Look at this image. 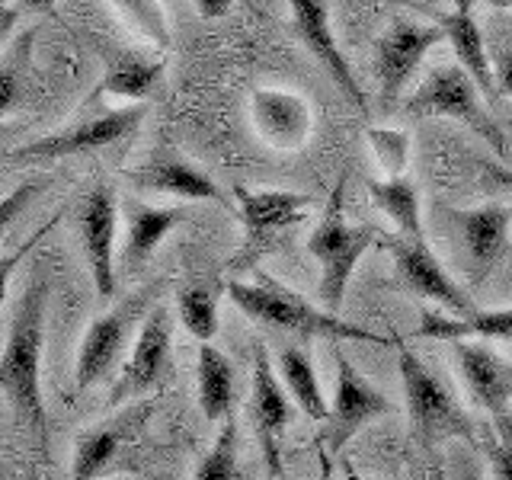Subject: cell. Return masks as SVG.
Segmentation results:
<instances>
[{
	"instance_id": "7",
	"label": "cell",
	"mask_w": 512,
	"mask_h": 480,
	"mask_svg": "<svg viewBox=\"0 0 512 480\" xmlns=\"http://www.w3.org/2000/svg\"><path fill=\"white\" fill-rule=\"evenodd\" d=\"M234 196L240 205V218H244V244H240V253L231 260V266L240 272L253 269L266 253L276 250L279 237H285L295 224H301L314 205L311 196L288 189L234 186Z\"/></svg>"
},
{
	"instance_id": "4",
	"label": "cell",
	"mask_w": 512,
	"mask_h": 480,
	"mask_svg": "<svg viewBox=\"0 0 512 480\" xmlns=\"http://www.w3.org/2000/svg\"><path fill=\"white\" fill-rule=\"evenodd\" d=\"M160 285L164 282L157 279L151 285L138 288V292L125 295L119 304H112L106 314H100L87 327L84 343L77 349V365H74V388L77 391L96 388V384L116 368V362L125 352V343L132 340V336H138L144 317L154 311L151 304L160 292Z\"/></svg>"
},
{
	"instance_id": "3",
	"label": "cell",
	"mask_w": 512,
	"mask_h": 480,
	"mask_svg": "<svg viewBox=\"0 0 512 480\" xmlns=\"http://www.w3.org/2000/svg\"><path fill=\"white\" fill-rule=\"evenodd\" d=\"M375 244L372 228H352L343 218V180L333 186V196L324 218L317 221L314 234L308 237V253L320 266V282L317 295L324 311L336 314L343 308V295L349 288L352 272H356L359 260Z\"/></svg>"
},
{
	"instance_id": "9",
	"label": "cell",
	"mask_w": 512,
	"mask_h": 480,
	"mask_svg": "<svg viewBox=\"0 0 512 480\" xmlns=\"http://www.w3.org/2000/svg\"><path fill=\"white\" fill-rule=\"evenodd\" d=\"M144 116H148L144 106L109 109V112H100V116L80 119L68 128H61V132L26 141L20 148L7 151V160H58V157H71V154L112 148V144L135 138Z\"/></svg>"
},
{
	"instance_id": "25",
	"label": "cell",
	"mask_w": 512,
	"mask_h": 480,
	"mask_svg": "<svg viewBox=\"0 0 512 480\" xmlns=\"http://www.w3.org/2000/svg\"><path fill=\"white\" fill-rule=\"evenodd\" d=\"M164 74V64L157 58H144L132 52H116L106 61V74L100 80L96 93L119 96V100H144Z\"/></svg>"
},
{
	"instance_id": "15",
	"label": "cell",
	"mask_w": 512,
	"mask_h": 480,
	"mask_svg": "<svg viewBox=\"0 0 512 480\" xmlns=\"http://www.w3.org/2000/svg\"><path fill=\"white\" fill-rule=\"evenodd\" d=\"M384 244H388V250L394 256L397 279L404 282V288H410L413 295L436 301L439 308H445V314H452V317L477 314L468 292L448 276L445 266L432 256V250L426 244H416V240H407V237H388Z\"/></svg>"
},
{
	"instance_id": "39",
	"label": "cell",
	"mask_w": 512,
	"mask_h": 480,
	"mask_svg": "<svg viewBox=\"0 0 512 480\" xmlns=\"http://www.w3.org/2000/svg\"><path fill=\"white\" fill-rule=\"evenodd\" d=\"M343 474H346V480H375V477H365V474H359L356 468H349V464H343Z\"/></svg>"
},
{
	"instance_id": "18",
	"label": "cell",
	"mask_w": 512,
	"mask_h": 480,
	"mask_svg": "<svg viewBox=\"0 0 512 480\" xmlns=\"http://www.w3.org/2000/svg\"><path fill=\"white\" fill-rule=\"evenodd\" d=\"M452 356L468 397L490 416H509L512 404V362L496 356L493 349L461 340L452 343Z\"/></svg>"
},
{
	"instance_id": "32",
	"label": "cell",
	"mask_w": 512,
	"mask_h": 480,
	"mask_svg": "<svg viewBox=\"0 0 512 480\" xmlns=\"http://www.w3.org/2000/svg\"><path fill=\"white\" fill-rule=\"evenodd\" d=\"M484 448L496 480H512V420L509 416H493L484 436Z\"/></svg>"
},
{
	"instance_id": "2",
	"label": "cell",
	"mask_w": 512,
	"mask_h": 480,
	"mask_svg": "<svg viewBox=\"0 0 512 480\" xmlns=\"http://www.w3.org/2000/svg\"><path fill=\"white\" fill-rule=\"evenodd\" d=\"M224 292H228L237 308L250 320H256V324L276 327V330L295 333V336H320V340H330V343H343V340H362V343H375V346L388 343L378 333H368L324 308H314V304H308L298 292H292L288 285L269 279V276H260V282H237L234 279V282H228Z\"/></svg>"
},
{
	"instance_id": "35",
	"label": "cell",
	"mask_w": 512,
	"mask_h": 480,
	"mask_svg": "<svg viewBox=\"0 0 512 480\" xmlns=\"http://www.w3.org/2000/svg\"><path fill=\"white\" fill-rule=\"evenodd\" d=\"M231 0H218V4H215V0H199V4H196V10L202 13V16H221V13H231Z\"/></svg>"
},
{
	"instance_id": "26",
	"label": "cell",
	"mask_w": 512,
	"mask_h": 480,
	"mask_svg": "<svg viewBox=\"0 0 512 480\" xmlns=\"http://www.w3.org/2000/svg\"><path fill=\"white\" fill-rule=\"evenodd\" d=\"M279 372H282L288 397L295 400L308 420H317V423L330 420V404L324 397V388H320L317 368H314L308 352H304L301 346H285L282 356H279Z\"/></svg>"
},
{
	"instance_id": "17",
	"label": "cell",
	"mask_w": 512,
	"mask_h": 480,
	"mask_svg": "<svg viewBox=\"0 0 512 480\" xmlns=\"http://www.w3.org/2000/svg\"><path fill=\"white\" fill-rule=\"evenodd\" d=\"M250 122L263 144L276 151H301L314 132L311 103L295 90L260 87L250 93Z\"/></svg>"
},
{
	"instance_id": "16",
	"label": "cell",
	"mask_w": 512,
	"mask_h": 480,
	"mask_svg": "<svg viewBox=\"0 0 512 480\" xmlns=\"http://www.w3.org/2000/svg\"><path fill=\"white\" fill-rule=\"evenodd\" d=\"M250 416L256 439L263 448V461L272 480H282V432L292 423V397L282 388L276 368L269 362L266 346L253 352V394H250Z\"/></svg>"
},
{
	"instance_id": "1",
	"label": "cell",
	"mask_w": 512,
	"mask_h": 480,
	"mask_svg": "<svg viewBox=\"0 0 512 480\" xmlns=\"http://www.w3.org/2000/svg\"><path fill=\"white\" fill-rule=\"evenodd\" d=\"M48 282L32 279L13 304L7 346L0 359V391L13 413L26 423L36 448L48 445V413L42 400V336H45Z\"/></svg>"
},
{
	"instance_id": "12",
	"label": "cell",
	"mask_w": 512,
	"mask_h": 480,
	"mask_svg": "<svg viewBox=\"0 0 512 480\" xmlns=\"http://www.w3.org/2000/svg\"><path fill=\"white\" fill-rule=\"evenodd\" d=\"M445 42V32L439 23H413V20H394L384 36L378 39L375 52V74L381 87L384 106H394L400 93L410 84V77L423 64L429 48Z\"/></svg>"
},
{
	"instance_id": "38",
	"label": "cell",
	"mask_w": 512,
	"mask_h": 480,
	"mask_svg": "<svg viewBox=\"0 0 512 480\" xmlns=\"http://www.w3.org/2000/svg\"><path fill=\"white\" fill-rule=\"evenodd\" d=\"M317 464H320V480H333V458L327 448H317Z\"/></svg>"
},
{
	"instance_id": "22",
	"label": "cell",
	"mask_w": 512,
	"mask_h": 480,
	"mask_svg": "<svg viewBox=\"0 0 512 480\" xmlns=\"http://www.w3.org/2000/svg\"><path fill=\"white\" fill-rule=\"evenodd\" d=\"M439 26L445 32V42L452 45V52L458 58V68L474 80L480 96H487L490 103L500 100V90H496V77H493V58L487 55V39L477 26L474 4H455L452 10L439 16Z\"/></svg>"
},
{
	"instance_id": "37",
	"label": "cell",
	"mask_w": 512,
	"mask_h": 480,
	"mask_svg": "<svg viewBox=\"0 0 512 480\" xmlns=\"http://www.w3.org/2000/svg\"><path fill=\"white\" fill-rule=\"evenodd\" d=\"M484 167H487V173L493 176L496 183H500V186H506V189L512 192V170H509L506 164H484Z\"/></svg>"
},
{
	"instance_id": "14",
	"label": "cell",
	"mask_w": 512,
	"mask_h": 480,
	"mask_svg": "<svg viewBox=\"0 0 512 480\" xmlns=\"http://www.w3.org/2000/svg\"><path fill=\"white\" fill-rule=\"evenodd\" d=\"M442 215L464 250L471 282L480 285L506 253L512 212L506 205H480V208H442Z\"/></svg>"
},
{
	"instance_id": "34",
	"label": "cell",
	"mask_w": 512,
	"mask_h": 480,
	"mask_svg": "<svg viewBox=\"0 0 512 480\" xmlns=\"http://www.w3.org/2000/svg\"><path fill=\"white\" fill-rule=\"evenodd\" d=\"M20 20V13H16V7L4 4L0 7V42H7L10 39V32H13V23Z\"/></svg>"
},
{
	"instance_id": "41",
	"label": "cell",
	"mask_w": 512,
	"mask_h": 480,
	"mask_svg": "<svg viewBox=\"0 0 512 480\" xmlns=\"http://www.w3.org/2000/svg\"><path fill=\"white\" fill-rule=\"evenodd\" d=\"M282 480H288V477H282Z\"/></svg>"
},
{
	"instance_id": "24",
	"label": "cell",
	"mask_w": 512,
	"mask_h": 480,
	"mask_svg": "<svg viewBox=\"0 0 512 480\" xmlns=\"http://www.w3.org/2000/svg\"><path fill=\"white\" fill-rule=\"evenodd\" d=\"M199 378V407L208 423H221L231 416L234 407V362L212 343L199 346L196 359Z\"/></svg>"
},
{
	"instance_id": "36",
	"label": "cell",
	"mask_w": 512,
	"mask_h": 480,
	"mask_svg": "<svg viewBox=\"0 0 512 480\" xmlns=\"http://www.w3.org/2000/svg\"><path fill=\"white\" fill-rule=\"evenodd\" d=\"M458 480H484V474H480V464H477L471 455H464V458H461Z\"/></svg>"
},
{
	"instance_id": "31",
	"label": "cell",
	"mask_w": 512,
	"mask_h": 480,
	"mask_svg": "<svg viewBox=\"0 0 512 480\" xmlns=\"http://www.w3.org/2000/svg\"><path fill=\"white\" fill-rule=\"evenodd\" d=\"M116 10L122 13V20L128 26V32H135L144 42H157L160 48L167 45V23L164 13H160V4H151V0H128V4H116Z\"/></svg>"
},
{
	"instance_id": "30",
	"label": "cell",
	"mask_w": 512,
	"mask_h": 480,
	"mask_svg": "<svg viewBox=\"0 0 512 480\" xmlns=\"http://www.w3.org/2000/svg\"><path fill=\"white\" fill-rule=\"evenodd\" d=\"M368 141L378 164L388 170V180H400L410 164V135L400 128H368Z\"/></svg>"
},
{
	"instance_id": "27",
	"label": "cell",
	"mask_w": 512,
	"mask_h": 480,
	"mask_svg": "<svg viewBox=\"0 0 512 480\" xmlns=\"http://www.w3.org/2000/svg\"><path fill=\"white\" fill-rule=\"evenodd\" d=\"M368 192H372V199L381 212L394 221L400 237L426 244L423 215H420V192H416L413 180H407V176H400V180H372L368 183Z\"/></svg>"
},
{
	"instance_id": "20",
	"label": "cell",
	"mask_w": 512,
	"mask_h": 480,
	"mask_svg": "<svg viewBox=\"0 0 512 480\" xmlns=\"http://www.w3.org/2000/svg\"><path fill=\"white\" fill-rule=\"evenodd\" d=\"M122 218H125V237H122L119 266L125 276H138V272L151 263L157 247L164 244V237L189 221L186 208H176V205L154 208L132 196L122 202Z\"/></svg>"
},
{
	"instance_id": "21",
	"label": "cell",
	"mask_w": 512,
	"mask_h": 480,
	"mask_svg": "<svg viewBox=\"0 0 512 480\" xmlns=\"http://www.w3.org/2000/svg\"><path fill=\"white\" fill-rule=\"evenodd\" d=\"M292 23L298 29L301 42L311 48V52L317 55V61L324 64V71L333 77V84L362 109V116H368L365 93L359 87L356 74H352L346 55L340 52V45H336L333 26H330V7L320 4V0H295V4H292Z\"/></svg>"
},
{
	"instance_id": "28",
	"label": "cell",
	"mask_w": 512,
	"mask_h": 480,
	"mask_svg": "<svg viewBox=\"0 0 512 480\" xmlns=\"http://www.w3.org/2000/svg\"><path fill=\"white\" fill-rule=\"evenodd\" d=\"M218 301H221L218 285H205V282L186 285L183 292L176 295V308H180L183 327L196 336L202 346L212 343L218 336Z\"/></svg>"
},
{
	"instance_id": "5",
	"label": "cell",
	"mask_w": 512,
	"mask_h": 480,
	"mask_svg": "<svg viewBox=\"0 0 512 480\" xmlns=\"http://www.w3.org/2000/svg\"><path fill=\"white\" fill-rule=\"evenodd\" d=\"M400 365V388H404V404L410 413V423L426 448H436L442 439H464L474 442L471 416L458 407L452 391L429 372V368L413 356L407 346L397 352Z\"/></svg>"
},
{
	"instance_id": "33",
	"label": "cell",
	"mask_w": 512,
	"mask_h": 480,
	"mask_svg": "<svg viewBox=\"0 0 512 480\" xmlns=\"http://www.w3.org/2000/svg\"><path fill=\"white\" fill-rule=\"evenodd\" d=\"M493 77H496L500 96H512V48L509 45H500L493 52Z\"/></svg>"
},
{
	"instance_id": "10",
	"label": "cell",
	"mask_w": 512,
	"mask_h": 480,
	"mask_svg": "<svg viewBox=\"0 0 512 480\" xmlns=\"http://www.w3.org/2000/svg\"><path fill=\"white\" fill-rule=\"evenodd\" d=\"M119 199L109 186L90 189L74 212V231L84 247L90 279L100 298L116 295V231H119Z\"/></svg>"
},
{
	"instance_id": "13",
	"label": "cell",
	"mask_w": 512,
	"mask_h": 480,
	"mask_svg": "<svg viewBox=\"0 0 512 480\" xmlns=\"http://www.w3.org/2000/svg\"><path fill=\"white\" fill-rule=\"evenodd\" d=\"M151 413L154 407L148 400L144 404H128L122 413L90 426L87 432H80V439L74 442L71 480H96L109 474L112 468H119L125 448L138 445V436L144 423L151 420Z\"/></svg>"
},
{
	"instance_id": "19",
	"label": "cell",
	"mask_w": 512,
	"mask_h": 480,
	"mask_svg": "<svg viewBox=\"0 0 512 480\" xmlns=\"http://www.w3.org/2000/svg\"><path fill=\"white\" fill-rule=\"evenodd\" d=\"M125 180L141 192H164L183 202H228L212 176L173 151H160L141 167L125 170Z\"/></svg>"
},
{
	"instance_id": "11",
	"label": "cell",
	"mask_w": 512,
	"mask_h": 480,
	"mask_svg": "<svg viewBox=\"0 0 512 480\" xmlns=\"http://www.w3.org/2000/svg\"><path fill=\"white\" fill-rule=\"evenodd\" d=\"M333 365H336V391L327 420V452L336 458L365 423L378 420L384 413H394V404L362 378V372L349 362L340 343H333Z\"/></svg>"
},
{
	"instance_id": "29",
	"label": "cell",
	"mask_w": 512,
	"mask_h": 480,
	"mask_svg": "<svg viewBox=\"0 0 512 480\" xmlns=\"http://www.w3.org/2000/svg\"><path fill=\"white\" fill-rule=\"evenodd\" d=\"M192 480H237V423L224 420Z\"/></svg>"
},
{
	"instance_id": "23",
	"label": "cell",
	"mask_w": 512,
	"mask_h": 480,
	"mask_svg": "<svg viewBox=\"0 0 512 480\" xmlns=\"http://www.w3.org/2000/svg\"><path fill=\"white\" fill-rule=\"evenodd\" d=\"M420 340H506L512 343V308L477 311L474 317H452V314H423L416 327Z\"/></svg>"
},
{
	"instance_id": "40",
	"label": "cell",
	"mask_w": 512,
	"mask_h": 480,
	"mask_svg": "<svg viewBox=\"0 0 512 480\" xmlns=\"http://www.w3.org/2000/svg\"><path fill=\"white\" fill-rule=\"evenodd\" d=\"M432 480H445V468H442V464H436V471H432Z\"/></svg>"
},
{
	"instance_id": "8",
	"label": "cell",
	"mask_w": 512,
	"mask_h": 480,
	"mask_svg": "<svg viewBox=\"0 0 512 480\" xmlns=\"http://www.w3.org/2000/svg\"><path fill=\"white\" fill-rule=\"evenodd\" d=\"M173 362V314L167 304H154L132 343V356L109 388V407L138 404L144 394H157L170 378Z\"/></svg>"
},
{
	"instance_id": "6",
	"label": "cell",
	"mask_w": 512,
	"mask_h": 480,
	"mask_svg": "<svg viewBox=\"0 0 512 480\" xmlns=\"http://www.w3.org/2000/svg\"><path fill=\"white\" fill-rule=\"evenodd\" d=\"M410 116H448L461 125H468L477 138H484L490 148L509 157V144L503 128L493 122V116L480 103V90L474 80L464 74L458 64H439L429 71L426 80L413 90V96L404 103Z\"/></svg>"
}]
</instances>
